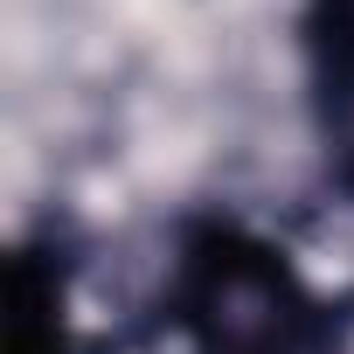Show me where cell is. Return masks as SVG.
Segmentation results:
<instances>
[{
  "mask_svg": "<svg viewBox=\"0 0 354 354\" xmlns=\"http://www.w3.org/2000/svg\"><path fill=\"white\" fill-rule=\"evenodd\" d=\"M160 319L181 354H347L340 306L285 243L236 216H195L174 236Z\"/></svg>",
  "mask_w": 354,
  "mask_h": 354,
  "instance_id": "1",
  "label": "cell"
},
{
  "mask_svg": "<svg viewBox=\"0 0 354 354\" xmlns=\"http://www.w3.org/2000/svg\"><path fill=\"white\" fill-rule=\"evenodd\" d=\"M299 70H306L319 167L354 202V0H306L299 8Z\"/></svg>",
  "mask_w": 354,
  "mask_h": 354,
  "instance_id": "2",
  "label": "cell"
}]
</instances>
